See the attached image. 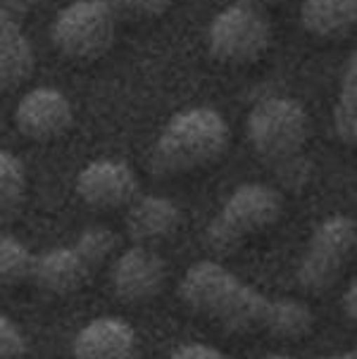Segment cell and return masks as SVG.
Segmentation results:
<instances>
[{"instance_id": "cell-19", "label": "cell", "mask_w": 357, "mask_h": 359, "mask_svg": "<svg viewBox=\"0 0 357 359\" xmlns=\"http://www.w3.org/2000/svg\"><path fill=\"white\" fill-rule=\"evenodd\" d=\"M27 352L29 343L22 328L10 316L0 314V359H24Z\"/></svg>"}, {"instance_id": "cell-14", "label": "cell", "mask_w": 357, "mask_h": 359, "mask_svg": "<svg viewBox=\"0 0 357 359\" xmlns=\"http://www.w3.org/2000/svg\"><path fill=\"white\" fill-rule=\"evenodd\" d=\"M36 55L22 22L0 15V93L20 88L34 74Z\"/></svg>"}, {"instance_id": "cell-13", "label": "cell", "mask_w": 357, "mask_h": 359, "mask_svg": "<svg viewBox=\"0 0 357 359\" xmlns=\"http://www.w3.org/2000/svg\"><path fill=\"white\" fill-rule=\"evenodd\" d=\"M181 224V210L174 200L153 193H138L126 205L124 226L129 238L136 245H150V243L165 241Z\"/></svg>"}, {"instance_id": "cell-18", "label": "cell", "mask_w": 357, "mask_h": 359, "mask_svg": "<svg viewBox=\"0 0 357 359\" xmlns=\"http://www.w3.org/2000/svg\"><path fill=\"white\" fill-rule=\"evenodd\" d=\"M36 255L10 233H0V285L20 283L32 278Z\"/></svg>"}, {"instance_id": "cell-2", "label": "cell", "mask_w": 357, "mask_h": 359, "mask_svg": "<svg viewBox=\"0 0 357 359\" xmlns=\"http://www.w3.org/2000/svg\"><path fill=\"white\" fill-rule=\"evenodd\" d=\"M248 138L257 160L274 174L286 191H305L312 181L310 117L302 102L283 95L260 100L245 121Z\"/></svg>"}, {"instance_id": "cell-9", "label": "cell", "mask_w": 357, "mask_h": 359, "mask_svg": "<svg viewBox=\"0 0 357 359\" xmlns=\"http://www.w3.org/2000/svg\"><path fill=\"white\" fill-rule=\"evenodd\" d=\"M167 262L148 245H131L114 259L110 269L112 293L122 302L141 305L165 290Z\"/></svg>"}, {"instance_id": "cell-17", "label": "cell", "mask_w": 357, "mask_h": 359, "mask_svg": "<svg viewBox=\"0 0 357 359\" xmlns=\"http://www.w3.org/2000/svg\"><path fill=\"white\" fill-rule=\"evenodd\" d=\"M27 198V167L10 150L0 148V215L17 212Z\"/></svg>"}, {"instance_id": "cell-7", "label": "cell", "mask_w": 357, "mask_h": 359, "mask_svg": "<svg viewBox=\"0 0 357 359\" xmlns=\"http://www.w3.org/2000/svg\"><path fill=\"white\" fill-rule=\"evenodd\" d=\"M205 43L222 65L257 62L271 46V22L262 8L236 0L213 17Z\"/></svg>"}, {"instance_id": "cell-10", "label": "cell", "mask_w": 357, "mask_h": 359, "mask_svg": "<svg viewBox=\"0 0 357 359\" xmlns=\"http://www.w3.org/2000/svg\"><path fill=\"white\" fill-rule=\"evenodd\" d=\"M141 193V181L122 160L88 162L76 176V196L93 210H122Z\"/></svg>"}, {"instance_id": "cell-24", "label": "cell", "mask_w": 357, "mask_h": 359, "mask_svg": "<svg viewBox=\"0 0 357 359\" xmlns=\"http://www.w3.org/2000/svg\"><path fill=\"white\" fill-rule=\"evenodd\" d=\"M322 359H357L355 350H348V352H334V355H326Z\"/></svg>"}, {"instance_id": "cell-11", "label": "cell", "mask_w": 357, "mask_h": 359, "mask_svg": "<svg viewBox=\"0 0 357 359\" xmlns=\"http://www.w3.org/2000/svg\"><path fill=\"white\" fill-rule=\"evenodd\" d=\"M74 121L67 95L58 88L39 86L22 95L15 107V126L29 141L48 143L65 136Z\"/></svg>"}, {"instance_id": "cell-12", "label": "cell", "mask_w": 357, "mask_h": 359, "mask_svg": "<svg viewBox=\"0 0 357 359\" xmlns=\"http://www.w3.org/2000/svg\"><path fill=\"white\" fill-rule=\"evenodd\" d=\"M74 359H138V333L122 316H95L79 328L72 343Z\"/></svg>"}, {"instance_id": "cell-23", "label": "cell", "mask_w": 357, "mask_h": 359, "mask_svg": "<svg viewBox=\"0 0 357 359\" xmlns=\"http://www.w3.org/2000/svg\"><path fill=\"white\" fill-rule=\"evenodd\" d=\"M341 312L346 314V319L350 321V324H355L357 321V283L350 281L346 293H343L341 297Z\"/></svg>"}, {"instance_id": "cell-16", "label": "cell", "mask_w": 357, "mask_h": 359, "mask_svg": "<svg viewBox=\"0 0 357 359\" xmlns=\"http://www.w3.org/2000/svg\"><path fill=\"white\" fill-rule=\"evenodd\" d=\"M334 131L338 141L353 148L357 141V57L350 55L341 76V88L334 105Z\"/></svg>"}, {"instance_id": "cell-8", "label": "cell", "mask_w": 357, "mask_h": 359, "mask_svg": "<svg viewBox=\"0 0 357 359\" xmlns=\"http://www.w3.org/2000/svg\"><path fill=\"white\" fill-rule=\"evenodd\" d=\"M117 36V12L107 0H74L58 12L50 27L53 46L67 60L102 57Z\"/></svg>"}, {"instance_id": "cell-22", "label": "cell", "mask_w": 357, "mask_h": 359, "mask_svg": "<svg viewBox=\"0 0 357 359\" xmlns=\"http://www.w3.org/2000/svg\"><path fill=\"white\" fill-rule=\"evenodd\" d=\"M41 5V0H0V15L10 17L15 22H22L29 12H34Z\"/></svg>"}, {"instance_id": "cell-25", "label": "cell", "mask_w": 357, "mask_h": 359, "mask_svg": "<svg viewBox=\"0 0 357 359\" xmlns=\"http://www.w3.org/2000/svg\"><path fill=\"white\" fill-rule=\"evenodd\" d=\"M243 3L248 5H255V8H262V10H267L269 5H276L279 0H243Z\"/></svg>"}, {"instance_id": "cell-20", "label": "cell", "mask_w": 357, "mask_h": 359, "mask_svg": "<svg viewBox=\"0 0 357 359\" xmlns=\"http://www.w3.org/2000/svg\"><path fill=\"white\" fill-rule=\"evenodd\" d=\"M112 5V10L122 12L126 17H134V20H153L160 17L172 8L174 0H107Z\"/></svg>"}, {"instance_id": "cell-6", "label": "cell", "mask_w": 357, "mask_h": 359, "mask_svg": "<svg viewBox=\"0 0 357 359\" xmlns=\"http://www.w3.org/2000/svg\"><path fill=\"white\" fill-rule=\"evenodd\" d=\"M355 241L357 229L353 217L334 215L319 222L295 269V281L300 290L310 295H322L334 288L353 257Z\"/></svg>"}, {"instance_id": "cell-5", "label": "cell", "mask_w": 357, "mask_h": 359, "mask_svg": "<svg viewBox=\"0 0 357 359\" xmlns=\"http://www.w3.org/2000/svg\"><path fill=\"white\" fill-rule=\"evenodd\" d=\"M117 236L105 226H88L69 245H60L34 257L32 278L48 293L72 295L81 290L110 259Z\"/></svg>"}, {"instance_id": "cell-1", "label": "cell", "mask_w": 357, "mask_h": 359, "mask_svg": "<svg viewBox=\"0 0 357 359\" xmlns=\"http://www.w3.org/2000/svg\"><path fill=\"white\" fill-rule=\"evenodd\" d=\"M179 297L191 312L231 333H269L293 340L305 338L314 328V314L307 302L260 293L213 259H201L186 269Z\"/></svg>"}, {"instance_id": "cell-15", "label": "cell", "mask_w": 357, "mask_h": 359, "mask_svg": "<svg viewBox=\"0 0 357 359\" xmlns=\"http://www.w3.org/2000/svg\"><path fill=\"white\" fill-rule=\"evenodd\" d=\"M357 22V0H302L300 24L307 34L331 41L353 32Z\"/></svg>"}, {"instance_id": "cell-21", "label": "cell", "mask_w": 357, "mask_h": 359, "mask_svg": "<svg viewBox=\"0 0 357 359\" xmlns=\"http://www.w3.org/2000/svg\"><path fill=\"white\" fill-rule=\"evenodd\" d=\"M167 359H229L222 350L213 348V345L205 343H186L179 345Z\"/></svg>"}, {"instance_id": "cell-3", "label": "cell", "mask_w": 357, "mask_h": 359, "mask_svg": "<svg viewBox=\"0 0 357 359\" xmlns=\"http://www.w3.org/2000/svg\"><path fill=\"white\" fill-rule=\"evenodd\" d=\"M231 129L215 107H186L172 114L150 150V172L179 176L210 167L227 155Z\"/></svg>"}, {"instance_id": "cell-4", "label": "cell", "mask_w": 357, "mask_h": 359, "mask_svg": "<svg viewBox=\"0 0 357 359\" xmlns=\"http://www.w3.org/2000/svg\"><path fill=\"white\" fill-rule=\"evenodd\" d=\"M283 212L281 191L260 181L241 184L224 200L220 212L205 226L203 241L215 255H234L243 243L279 222Z\"/></svg>"}, {"instance_id": "cell-26", "label": "cell", "mask_w": 357, "mask_h": 359, "mask_svg": "<svg viewBox=\"0 0 357 359\" xmlns=\"http://www.w3.org/2000/svg\"><path fill=\"white\" fill-rule=\"evenodd\" d=\"M262 359H295V357H290V355H281V352H274V355H267V357H262Z\"/></svg>"}]
</instances>
